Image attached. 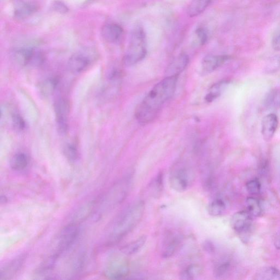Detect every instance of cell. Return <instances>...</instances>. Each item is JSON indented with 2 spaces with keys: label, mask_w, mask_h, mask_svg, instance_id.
Masks as SVG:
<instances>
[{
  "label": "cell",
  "mask_w": 280,
  "mask_h": 280,
  "mask_svg": "<svg viewBox=\"0 0 280 280\" xmlns=\"http://www.w3.org/2000/svg\"><path fill=\"white\" fill-rule=\"evenodd\" d=\"M178 77L166 76L148 93L135 110V116L139 123L147 124L155 119L163 105L174 95Z\"/></svg>",
  "instance_id": "obj_1"
},
{
  "label": "cell",
  "mask_w": 280,
  "mask_h": 280,
  "mask_svg": "<svg viewBox=\"0 0 280 280\" xmlns=\"http://www.w3.org/2000/svg\"><path fill=\"white\" fill-rule=\"evenodd\" d=\"M145 206L142 201L136 202L126 209L117 219L110 234V244H116L121 241L134 229L144 216Z\"/></svg>",
  "instance_id": "obj_2"
},
{
  "label": "cell",
  "mask_w": 280,
  "mask_h": 280,
  "mask_svg": "<svg viewBox=\"0 0 280 280\" xmlns=\"http://www.w3.org/2000/svg\"><path fill=\"white\" fill-rule=\"evenodd\" d=\"M147 55L146 35L144 30L138 26L132 31L128 49L124 57L126 66L134 65L143 61Z\"/></svg>",
  "instance_id": "obj_3"
},
{
  "label": "cell",
  "mask_w": 280,
  "mask_h": 280,
  "mask_svg": "<svg viewBox=\"0 0 280 280\" xmlns=\"http://www.w3.org/2000/svg\"><path fill=\"white\" fill-rule=\"evenodd\" d=\"M253 217L247 211L235 213L230 221L231 228L245 243L249 241L252 229Z\"/></svg>",
  "instance_id": "obj_4"
},
{
  "label": "cell",
  "mask_w": 280,
  "mask_h": 280,
  "mask_svg": "<svg viewBox=\"0 0 280 280\" xmlns=\"http://www.w3.org/2000/svg\"><path fill=\"white\" fill-rule=\"evenodd\" d=\"M194 179V175L188 168L178 166L171 171L169 182L173 190L181 193L190 188Z\"/></svg>",
  "instance_id": "obj_5"
},
{
  "label": "cell",
  "mask_w": 280,
  "mask_h": 280,
  "mask_svg": "<svg viewBox=\"0 0 280 280\" xmlns=\"http://www.w3.org/2000/svg\"><path fill=\"white\" fill-rule=\"evenodd\" d=\"M13 58L18 64L23 66L39 65L44 61L41 53L30 46H24L16 50L13 53Z\"/></svg>",
  "instance_id": "obj_6"
},
{
  "label": "cell",
  "mask_w": 280,
  "mask_h": 280,
  "mask_svg": "<svg viewBox=\"0 0 280 280\" xmlns=\"http://www.w3.org/2000/svg\"><path fill=\"white\" fill-rule=\"evenodd\" d=\"M54 109L58 130L62 134H65L69 126V103L65 99H59L55 104Z\"/></svg>",
  "instance_id": "obj_7"
},
{
  "label": "cell",
  "mask_w": 280,
  "mask_h": 280,
  "mask_svg": "<svg viewBox=\"0 0 280 280\" xmlns=\"http://www.w3.org/2000/svg\"><path fill=\"white\" fill-rule=\"evenodd\" d=\"M129 264L125 258L118 256L112 260L106 273L110 278L121 279L127 276L129 273Z\"/></svg>",
  "instance_id": "obj_8"
},
{
  "label": "cell",
  "mask_w": 280,
  "mask_h": 280,
  "mask_svg": "<svg viewBox=\"0 0 280 280\" xmlns=\"http://www.w3.org/2000/svg\"><path fill=\"white\" fill-rule=\"evenodd\" d=\"M182 236L179 233L170 231L164 239L163 245L162 256L164 258H169L175 254L182 242Z\"/></svg>",
  "instance_id": "obj_9"
},
{
  "label": "cell",
  "mask_w": 280,
  "mask_h": 280,
  "mask_svg": "<svg viewBox=\"0 0 280 280\" xmlns=\"http://www.w3.org/2000/svg\"><path fill=\"white\" fill-rule=\"evenodd\" d=\"M278 118L274 113H269L262 119L261 131L266 142H270L278 128Z\"/></svg>",
  "instance_id": "obj_10"
},
{
  "label": "cell",
  "mask_w": 280,
  "mask_h": 280,
  "mask_svg": "<svg viewBox=\"0 0 280 280\" xmlns=\"http://www.w3.org/2000/svg\"><path fill=\"white\" fill-rule=\"evenodd\" d=\"M229 59L230 57L225 55H208L206 56L203 58L202 62V71L205 73L212 72L221 67Z\"/></svg>",
  "instance_id": "obj_11"
},
{
  "label": "cell",
  "mask_w": 280,
  "mask_h": 280,
  "mask_svg": "<svg viewBox=\"0 0 280 280\" xmlns=\"http://www.w3.org/2000/svg\"><path fill=\"white\" fill-rule=\"evenodd\" d=\"M78 228L76 225H69L62 232L59 243V252H62L68 250L75 242L78 236Z\"/></svg>",
  "instance_id": "obj_12"
},
{
  "label": "cell",
  "mask_w": 280,
  "mask_h": 280,
  "mask_svg": "<svg viewBox=\"0 0 280 280\" xmlns=\"http://www.w3.org/2000/svg\"><path fill=\"white\" fill-rule=\"evenodd\" d=\"M90 64V59L88 56L82 53H77L70 57L68 67L71 72L79 73L87 68Z\"/></svg>",
  "instance_id": "obj_13"
},
{
  "label": "cell",
  "mask_w": 280,
  "mask_h": 280,
  "mask_svg": "<svg viewBox=\"0 0 280 280\" xmlns=\"http://www.w3.org/2000/svg\"><path fill=\"white\" fill-rule=\"evenodd\" d=\"M123 29L118 24L111 23L105 25L102 29V35L106 41L114 43L121 38Z\"/></svg>",
  "instance_id": "obj_14"
},
{
  "label": "cell",
  "mask_w": 280,
  "mask_h": 280,
  "mask_svg": "<svg viewBox=\"0 0 280 280\" xmlns=\"http://www.w3.org/2000/svg\"><path fill=\"white\" fill-rule=\"evenodd\" d=\"M190 61L189 57L186 54H181L175 58L169 66L167 73L168 76H178L188 66Z\"/></svg>",
  "instance_id": "obj_15"
},
{
  "label": "cell",
  "mask_w": 280,
  "mask_h": 280,
  "mask_svg": "<svg viewBox=\"0 0 280 280\" xmlns=\"http://www.w3.org/2000/svg\"><path fill=\"white\" fill-rule=\"evenodd\" d=\"M36 10L37 7L35 4L19 0L15 5V16L18 19H24L34 14Z\"/></svg>",
  "instance_id": "obj_16"
},
{
  "label": "cell",
  "mask_w": 280,
  "mask_h": 280,
  "mask_svg": "<svg viewBox=\"0 0 280 280\" xmlns=\"http://www.w3.org/2000/svg\"><path fill=\"white\" fill-rule=\"evenodd\" d=\"M24 262L23 257L13 260L2 270L0 273V279H8L14 276L21 269Z\"/></svg>",
  "instance_id": "obj_17"
},
{
  "label": "cell",
  "mask_w": 280,
  "mask_h": 280,
  "mask_svg": "<svg viewBox=\"0 0 280 280\" xmlns=\"http://www.w3.org/2000/svg\"><path fill=\"white\" fill-rule=\"evenodd\" d=\"M230 83L228 80H222L211 86L206 94L205 100L207 103H212L221 96Z\"/></svg>",
  "instance_id": "obj_18"
},
{
  "label": "cell",
  "mask_w": 280,
  "mask_h": 280,
  "mask_svg": "<svg viewBox=\"0 0 280 280\" xmlns=\"http://www.w3.org/2000/svg\"><path fill=\"white\" fill-rule=\"evenodd\" d=\"M203 268L201 265L197 263H192L185 266L180 272L179 277L183 280L194 279L201 275Z\"/></svg>",
  "instance_id": "obj_19"
},
{
  "label": "cell",
  "mask_w": 280,
  "mask_h": 280,
  "mask_svg": "<svg viewBox=\"0 0 280 280\" xmlns=\"http://www.w3.org/2000/svg\"><path fill=\"white\" fill-rule=\"evenodd\" d=\"M211 2L212 0H192L188 8V15L193 18L202 14Z\"/></svg>",
  "instance_id": "obj_20"
},
{
  "label": "cell",
  "mask_w": 280,
  "mask_h": 280,
  "mask_svg": "<svg viewBox=\"0 0 280 280\" xmlns=\"http://www.w3.org/2000/svg\"><path fill=\"white\" fill-rule=\"evenodd\" d=\"M58 85L56 78H49L44 80L39 85L40 93L44 97H50L56 91Z\"/></svg>",
  "instance_id": "obj_21"
},
{
  "label": "cell",
  "mask_w": 280,
  "mask_h": 280,
  "mask_svg": "<svg viewBox=\"0 0 280 280\" xmlns=\"http://www.w3.org/2000/svg\"><path fill=\"white\" fill-rule=\"evenodd\" d=\"M255 279L259 280H280V271L276 268H264L259 270Z\"/></svg>",
  "instance_id": "obj_22"
},
{
  "label": "cell",
  "mask_w": 280,
  "mask_h": 280,
  "mask_svg": "<svg viewBox=\"0 0 280 280\" xmlns=\"http://www.w3.org/2000/svg\"><path fill=\"white\" fill-rule=\"evenodd\" d=\"M29 164V158L24 153H19L12 157L11 161V167L16 171L24 170Z\"/></svg>",
  "instance_id": "obj_23"
},
{
  "label": "cell",
  "mask_w": 280,
  "mask_h": 280,
  "mask_svg": "<svg viewBox=\"0 0 280 280\" xmlns=\"http://www.w3.org/2000/svg\"><path fill=\"white\" fill-rule=\"evenodd\" d=\"M226 209V204L222 198L213 200L208 205V211L212 216H219L223 214Z\"/></svg>",
  "instance_id": "obj_24"
},
{
  "label": "cell",
  "mask_w": 280,
  "mask_h": 280,
  "mask_svg": "<svg viewBox=\"0 0 280 280\" xmlns=\"http://www.w3.org/2000/svg\"><path fill=\"white\" fill-rule=\"evenodd\" d=\"M247 211L253 217H258L262 214V206L256 198L250 197L246 200Z\"/></svg>",
  "instance_id": "obj_25"
},
{
  "label": "cell",
  "mask_w": 280,
  "mask_h": 280,
  "mask_svg": "<svg viewBox=\"0 0 280 280\" xmlns=\"http://www.w3.org/2000/svg\"><path fill=\"white\" fill-rule=\"evenodd\" d=\"M231 265L229 259H221L216 263L213 269V274L217 278H222L228 274L231 269Z\"/></svg>",
  "instance_id": "obj_26"
},
{
  "label": "cell",
  "mask_w": 280,
  "mask_h": 280,
  "mask_svg": "<svg viewBox=\"0 0 280 280\" xmlns=\"http://www.w3.org/2000/svg\"><path fill=\"white\" fill-rule=\"evenodd\" d=\"M146 242V237L142 236L128 245H126L123 251L128 255H134L141 250Z\"/></svg>",
  "instance_id": "obj_27"
},
{
  "label": "cell",
  "mask_w": 280,
  "mask_h": 280,
  "mask_svg": "<svg viewBox=\"0 0 280 280\" xmlns=\"http://www.w3.org/2000/svg\"><path fill=\"white\" fill-rule=\"evenodd\" d=\"M13 128L18 131H22L25 128V122L22 116L17 112H12L10 114Z\"/></svg>",
  "instance_id": "obj_28"
},
{
  "label": "cell",
  "mask_w": 280,
  "mask_h": 280,
  "mask_svg": "<svg viewBox=\"0 0 280 280\" xmlns=\"http://www.w3.org/2000/svg\"><path fill=\"white\" fill-rule=\"evenodd\" d=\"M64 153L66 158L71 162H75L78 158V151L74 145H66L64 149Z\"/></svg>",
  "instance_id": "obj_29"
},
{
  "label": "cell",
  "mask_w": 280,
  "mask_h": 280,
  "mask_svg": "<svg viewBox=\"0 0 280 280\" xmlns=\"http://www.w3.org/2000/svg\"><path fill=\"white\" fill-rule=\"evenodd\" d=\"M247 190L253 195H258L261 190V184L257 179L250 180L246 183Z\"/></svg>",
  "instance_id": "obj_30"
},
{
  "label": "cell",
  "mask_w": 280,
  "mask_h": 280,
  "mask_svg": "<svg viewBox=\"0 0 280 280\" xmlns=\"http://www.w3.org/2000/svg\"><path fill=\"white\" fill-rule=\"evenodd\" d=\"M280 69V58L274 57L270 60L266 66L265 71L267 73H275Z\"/></svg>",
  "instance_id": "obj_31"
},
{
  "label": "cell",
  "mask_w": 280,
  "mask_h": 280,
  "mask_svg": "<svg viewBox=\"0 0 280 280\" xmlns=\"http://www.w3.org/2000/svg\"><path fill=\"white\" fill-rule=\"evenodd\" d=\"M196 35L200 44L204 45L207 42L208 40V35L207 32H206L204 28H198L196 30Z\"/></svg>",
  "instance_id": "obj_32"
},
{
  "label": "cell",
  "mask_w": 280,
  "mask_h": 280,
  "mask_svg": "<svg viewBox=\"0 0 280 280\" xmlns=\"http://www.w3.org/2000/svg\"><path fill=\"white\" fill-rule=\"evenodd\" d=\"M271 45L273 50L280 51V30L278 31L273 36L271 40Z\"/></svg>",
  "instance_id": "obj_33"
},
{
  "label": "cell",
  "mask_w": 280,
  "mask_h": 280,
  "mask_svg": "<svg viewBox=\"0 0 280 280\" xmlns=\"http://www.w3.org/2000/svg\"><path fill=\"white\" fill-rule=\"evenodd\" d=\"M53 8L54 10L61 13H65L68 12V8L65 4L62 2H56L53 5Z\"/></svg>",
  "instance_id": "obj_34"
},
{
  "label": "cell",
  "mask_w": 280,
  "mask_h": 280,
  "mask_svg": "<svg viewBox=\"0 0 280 280\" xmlns=\"http://www.w3.org/2000/svg\"><path fill=\"white\" fill-rule=\"evenodd\" d=\"M203 248L204 250L210 253L214 252L215 250L214 245L210 241H206L204 243Z\"/></svg>",
  "instance_id": "obj_35"
},
{
  "label": "cell",
  "mask_w": 280,
  "mask_h": 280,
  "mask_svg": "<svg viewBox=\"0 0 280 280\" xmlns=\"http://www.w3.org/2000/svg\"><path fill=\"white\" fill-rule=\"evenodd\" d=\"M275 246L277 249L280 250V235L275 242Z\"/></svg>",
  "instance_id": "obj_36"
}]
</instances>
